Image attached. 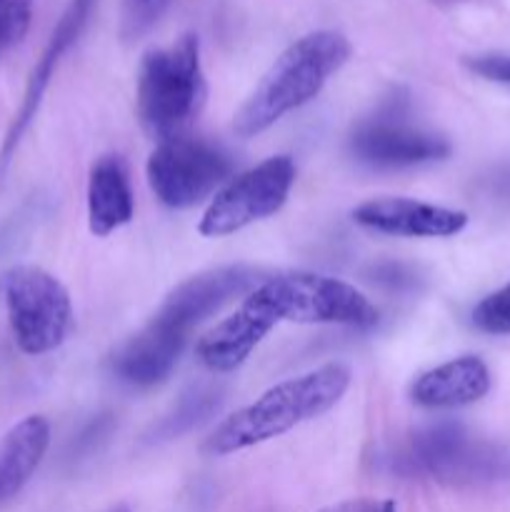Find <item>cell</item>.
<instances>
[{"label":"cell","mask_w":510,"mask_h":512,"mask_svg":"<svg viewBox=\"0 0 510 512\" xmlns=\"http://www.w3.org/2000/svg\"><path fill=\"white\" fill-rule=\"evenodd\" d=\"M348 385L350 370L340 363L320 365L310 373L273 385L253 403L225 418L205 438L203 453L210 458H223L280 438L300 423L320 418L335 408Z\"/></svg>","instance_id":"1"},{"label":"cell","mask_w":510,"mask_h":512,"mask_svg":"<svg viewBox=\"0 0 510 512\" xmlns=\"http://www.w3.org/2000/svg\"><path fill=\"white\" fill-rule=\"evenodd\" d=\"M350 43L335 30H315L283 50L233 118L238 138H255L283 115L303 108L348 63Z\"/></svg>","instance_id":"2"},{"label":"cell","mask_w":510,"mask_h":512,"mask_svg":"<svg viewBox=\"0 0 510 512\" xmlns=\"http://www.w3.org/2000/svg\"><path fill=\"white\" fill-rule=\"evenodd\" d=\"M208 95L200 43L195 35H183L168 48L150 50L138 73V118L140 125L155 140L183 135L193 123Z\"/></svg>","instance_id":"3"},{"label":"cell","mask_w":510,"mask_h":512,"mask_svg":"<svg viewBox=\"0 0 510 512\" xmlns=\"http://www.w3.org/2000/svg\"><path fill=\"white\" fill-rule=\"evenodd\" d=\"M398 468L450 488H483L510 478V450L458 423H438L408 440Z\"/></svg>","instance_id":"4"},{"label":"cell","mask_w":510,"mask_h":512,"mask_svg":"<svg viewBox=\"0 0 510 512\" xmlns=\"http://www.w3.org/2000/svg\"><path fill=\"white\" fill-rule=\"evenodd\" d=\"M0 305L15 345L25 355L53 353L73 328L68 290L38 265H13L0 273Z\"/></svg>","instance_id":"5"},{"label":"cell","mask_w":510,"mask_h":512,"mask_svg":"<svg viewBox=\"0 0 510 512\" xmlns=\"http://www.w3.org/2000/svg\"><path fill=\"white\" fill-rule=\"evenodd\" d=\"M233 160L220 145L193 135L160 140L148 158V183L155 198L173 210L193 208L228 183Z\"/></svg>","instance_id":"6"},{"label":"cell","mask_w":510,"mask_h":512,"mask_svg":"<svg viewBox=\"0 0 510 512\" xmlns=\"http://www.w3.org/2000/svg\"><path fill=\"white\" fill-rule=\"evenodd\" d=\"M280 323L373 328L378 310L355 285L315 273H283L263 280Z\"/></svg>","instance_id":"7"},{"label":"cell","mask_w":510,"mask_h":512,"mask_svg":"<svg viewBox=\"0 0 510 512\" xmlns=\"http://www.w3.org/2000/svg\"><path fill=\"white\" fill-rule=\"evenodd\" d=\"M293 183L295 163L290 155H273L245 170L210 198L198 225L200 235L225 238L258 220L270 218L285 205Z\"/></svg>","instance_id":"8"},{"label":"cell","mask_w":510,"mask_h":512,"mask_svg":"<svg viewBox=\"0 0 510 512\" xmlns=\"http://www.w3.org/2000/svg\"><path fill=\"white\" fill-rule=\"evenodd\" d=\"M280 325V315L263 288V280L250 290L235 313L220 320L198 340L200 363L213 373H233L253 355L265 335Z\"/></svg>","instance_id":"9"},{"label":"cell","mask_w":510,"mask_h":512,"mask_svg":"<svg viewBox=\"0 0 510 512\" xmlns=\"http://www.w3.org/2000/svg\"><path fill=\"white\" fill-rule=\"evenodd\" d=\"M258 275V268L240 263L203 270V273L175 285L155 313V318L165 320L168 325L188 335L195 325L208 320L220 308L233 303L240 295H248L260 283Z\"/></svg>","instance_id":"10"},{"label":"cell","mask_w":510,"mask_h":512,"mask_svg":"<svg viewBox=\"0 0 510 512\" xmlns=\"http://www.w3.org/2000/svg\"><path fill=\"white\" fill-rule=\"evenodd\" d=\"M93 5L95 0H70L68 8L60 15L58 25H55L53 33H50L48 43H45L43 53H40L33 73H30L28 85H25L20 108L15 110L13 120H10L8 130H5L3 145H0V178L8 173V165L10 160H13L15 150H18L20 140L25 138L30 123H33V118L38 115L43 95L50 85V78L55 75V68H58V63L63 60V55L78 43L80 33L85 30V23H88Z\"/></svg>","instance_id":"11"},{"label":"cell","mask_w":510,"mask_h":512,"mask_svg":"<svg viewBox=\"0 0 510 512\" xmlns=\"http://www.w3.org/2000/svg\"><path fill=\"white\" fill-rule=\"evenodd\" d=\"M350 153L370 168H415L450 155L443 135L413 128L398 120H368L350 138Z\"/></svg>","instance_id":"12"},{"label":"cell","mask_w":510,"mask_h":512,"mask_svg":"<svg viewBox=\"0 0 510 512\" xmlns=\"http://www.w3.org/2000/svg\"><path fill=\"white\" fill-rule=\"evenodd\" d=\"M353 220L365 230L395 238H453L468 225L463 210L420 203L413 198H375L353 210Z\"/></svg>","instance_id":"13"},{"label":"cell","mask_w":510,"mask_h":512,"mask_svg":"<svg viewBox=\"0 0 510 512\" xmlns=\"http://www.w3.org/2000/svg\"><path fill=\"white\" fill-rule=\"evenodd\" d=\"M188 335L165 320L155 318L143 330L125 340L110 358V368L118 380L130 388H153L160 385L178 363Z\"/></svg>","instance_id":"14"},{"label":"cell","mask_w":510,"mask_h":512,"mask_svg":"<svg viewBox=\"0 0 510 512\" xmlns=\"http://www.w3.org/2000/svg\"><path fill=\"white\" fill-rule=\"evenodd\" d=\"M490 390V370L475 355L448 360L418 375L410 388L415 405L430 410H450L478 403Z\"/></svg>","instance_id":"15"},{"label":"cell","mask_w":510,"mask_h":512,"mask_svg":"<svg viewBox=\"0 0 510 512\" xmlns=\"http://www.w3.org/2000/svg\"><path fill=\"white\" fill-rule=\"evenodd\" d=\"M135 213L128 165L120 155H103L93 163L88 175V228L105 238L128 225Z\"/></svg>","instance_id":"16"},{"label":"cell","mask_w":510,"mask_h":512,"mask_svg":"<svg viewBox=\"0 0 510 512\" xmlns=\"http://www.w3.org/2000/svg\"><path fill=\"white\" fill-rule=\"evenodd\" d=\"M50 445V425L43 415H28L0 438V505L25 488Z\"/></svg>","instance_id":"17"},{"label":"cell","mask_w":510,"mask_h":512,"mask_svg":"<svg viewBox=\"0 0 510 512\" xmlns=\"http://www.w3.org/2000/svg\"><path fill=\"white\" fill-rule=\"evenodd\" d=\"M213 410H218V395L210 393V390H193V393L185 395V398L180 400V405L173 410V415H168V418L160 423L158 435H163V438H175L178 433H183V430L200 423V420H203L205 415L213 413Z\"/></svg>","instance_id":"18"},{"label":"cell","mask_w":510,"mask_h":512,"mask_svg":"<svg viewBox=\"0 0 510 512\" xmlns=\"http://www.w3.org/2000/svg\"><path fill=\"white\" fill-rule=\"evenodd\" d=\"M173 0H123L120 10V35L128 43L143 38L155 23L165 15Z\"/></svg>","instance_id":"19"},{"label":"cell","mask_w":510,"mask_h":512,"mask_svg":"<svg viewBox=\"0 0 510 512\" xmlns=\"http://www.w3.org/2000/svg\"><path fill=\"white\" fill-rule=\"evenodd\" d=\"M473 325L490 335H510V283L475 305Z\"/></svg>","instance_id":"20"},{"label":"cell","mask_w":510,"mask_h":512,"mask_svg":"<svg viewBox=\"0 0 510 512\" xmlns=\"http://www.w3.org/2000/svg\"><path fill=\"white\" fill-rule=\"evenodd\" d=\"M33 0H0V55L13 50L28 35Z\"/></svg>","instance_id":"21"},{"label":"cell","mask_w":510,"mask_h":512,"mask_svg":"<svg viewBox=\"0 0 510 512\" xmlns=\"http://www.w3.org/2000/svg\"><path fill=\"white\" fill-rule=\"evenodd\" d=\"M468 68L495 83H510V55H478L468 58Z\"/></svg>","instance_id":"22"},{"label":"cell","mask_w":510,"mask_h":512,"mask_svg":"<svg viewBox=\"0 0 510 512\" xmlns=\"http://www.w3.org/2000/svg\"><path fill=\"white\" fill-rule=\"evenodd\" d=\"M318 512H398L393 500H375V498H353L343 503L328 505Z\"/></svg>","instance_id":"23"},{"label":"cell","mask_w":510,"mask_h":512,"mask_svg":"<svg viewBox=\"0 0 510 512\" xmlns=\"http://www.w3.org/2000/svg\"><path fill=\"white\" fill-rule=\"evenodd\" d=\"M108 512H130L128 508H123V505H120V508H113V510H108Z\"/></svg>","instance_id":"24"}]
</instances>
